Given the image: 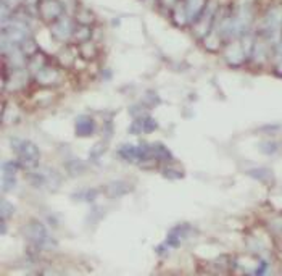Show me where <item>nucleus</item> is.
<instances>
[{"mask_svg":"<svg viewBox=\"0 0 282 276\" xmlns=\"http://www.w3.org/2000/svg\"><path fill=\"white\" fill-rule=\"evenodd\" d=\"M74 128H76V134L81 137L92 136L95 131V121H94V118H91L89 115H81L78 116Z\"/></svg>","mask_w":282,"mask_h":276,"instance_id":"3","label":"nucleus"},{"mask_svg":"<svg viewBox=\"0 0 282 276\" xmlns=\"http://www.w3.org/2000/svg\"><path fill=\"white\" fill-rule=\"evenodd\" d=\"M26 236H28V239L34 242L36 245H39V247H44V245H47L49 241H50V237L47 234V229L44 228L39 221H31L29 225L26 226Z\"/></svg>","mask_w":282,"mask_h":276,"instance_id":"2","label":"nucleus"},{"mask_svg":"<svg viewBox=\"0 0 282 276\" xmlns=\"http://www.w3.org/2000/svg\"><path fill=\"white\" fill-rule=\"evenodd\" d=\"M279 71L282 73V62H280V65H279Z\"/></svg>","mask_w":282,"mask_h":276,"instance_id":"9","label":"nucleus"},{"mask_svg":"<svg viewBox=\"0 0 282 276\" xmlns=\"http://www.w3.org/2000/svg\"><path fill=\"white\" fill-rule=\"evenodd\" d=\"M259 152L264 155H272L274 152H277V144L274 141H263L259 143Z\"/></svg>","mask_w":282,"mask_h":276,"instance_id":"6","label":"nucleus"},{"mask_svg":"<svg viewBox=\"0 0 282 276\" xmlns=\"http://www.w3.org/2000/svg\"><path fill=\"white\" fill-rule=\"evenodd\" d=\"M13 151L17 154L20 163L26 168H34L39 163V149L31 141L13 139Z\"/></svg>","mask_w":282,"mask_h":276,"instance_id":"1","label":"nucleus"},{"mask_svg":"<svg viewBox=\"0 0 282 276\" xmlns=\"http://www.w3.org/2000/svg\"><path fill=\"white\" fill-rule=\"evenodd\" d=\"M142 123V131L144 132H152L155 128H157V123H155V120H152L150 116H147L144 121H140Z\"/></svg>","mask_w":282,"mask_h":276,"instance_id":"8","label":"nucleus"},{"mask_svg":"<svg viewBox=\"0 0 282 276\" xmlns=\"http://www.w3.org/2000/svg\"><path fill=\"white\" fill-rule=\"evenodd\" d=\"M120 155L123 157L124 160L128 162H134L137 160V147H132V146H123L120 149Z\"/></svg>","mask_w":282,"mask_h":276,"instance_id":"5","label":"nucleus"},{"mask_svg":"<svg viewBox=\"0 0 282 276\" xmlns=\"http://www.w3.org/2000/svg\"><path fill=\"white\" fill-rule=\"evenodd\" d=\"M152 154L157 160L160 162H169L173 159L171 154H169V151L161 144H152Z\"/></svg>","mask_w":282,"mask_h":276,"instance_id":"4","label":"nucleus"},{"mask_svg":"<svg viewBox=\"0 0 282 276\" xmlns=\"http://www.w3.org/2000/svg\"><path fill=\"white\" fill-rule=\"evenodd\" d=\"M202 7H203V0H189V9H187L189 17H195V15H198L202 12Z\"/></svg>","mask_w":282,"mask_h":276,"instance_id":"7","label":"nucleus"}]
</instances>
